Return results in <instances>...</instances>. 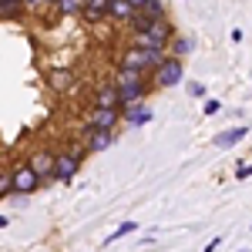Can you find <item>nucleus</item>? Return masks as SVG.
Segmentation results:
<instances>
[{"mask_svg": "<svg viewBox=\"0 0 252 252\" xmlns=\"http://www.w3.org/2000/svg\"><path fill=\"white\" fill-rule=\"evenodd\" d=\"M246 135H249L246 125H235V128H229V131H219V135H215V148H232V145H239Z\"/></svg>", "mask_w": 252, "mask_h": 252, "instance_id": "14", "label": "nucleus"}, {"mask_svg": "<svg viewBox=\"0 0 252 252\" xmlns=\"http://www.w3.org/2000/svg\"><path fill=\"white\" fill-rule=\"evenodd\" d=\"M94 104H97V108H121V104H118V88H115V81H101V84H97Z\"/></svg>", "mask_w": 252, "mask_h": 252, "instance_id": "10", "label": "nucleus"}, {"mask_svg": "<svg viewBox=\"0 0 252 252\" xmlns=\"http://www.w3.org/2000/svg\"><path fill=\"white\" fill-rule=\"evenodd\" d=\"M7 195H10V172L0 168V198H7Z\"/></svg>", "mask_w": 252, "mask_h": 252, "instance_id": "20", "label": "nucleus"}, {"mask_svg": "<svg viewBox=\"0 0 252 252\" xmlns=\"http://www.w3.org/2000/svg\"><path fill=\"white\" fill-rule=\"evenodd\" d=\"M219 111H222V104H219V101H215V97H209V101H205V104H202V115H219Z\"/></svg>", "mask_w": 252, "mask_h": 252, "instance_id": "21", "label": "nucleus"}, {"mask_svg": "<svg viewBox=\"0 0 252 252\" xmlns=\"http://www.w3.org/2000/svg\"><path fill=\"white\" fill-rule=\"evenodd\" d=\"M40 3H47V0H24V7H40Z\"/></svg>", "mask_w": 252, "mask_h": 252, "instance_id": "25", "label": "nucleus"}, {"mask_svg": "<svg viewBox=\"0 0 252 252\" xmlns=\"http://www.w3.org/2000/svg\"><path fill=\"white\" fill-rule=\"evenodd\" d=\"M27 165L34 168L40 182H54V152H47V148H37L34 155L27 158Z\"/></svg>", "mask_w": 252, "mask_h": 252, "instance_id": "7", "label": "nucleus"}, {"mask_svg": "<svg viewBox=\"0 0 252 252\" xmlns=\"http://www.w3.org/2000/svg\"><path fill=\"white\" fill-rule=\"evenodd\" d=\"M81 158H84V148H74V152H58L54 155V182L61 185H71L81 172Z\"/></svg>", "mask_w": 252, "mask_h": 252, "instance_id": "4", "label": "nucleus"}, {"mask_svg": "<svg viewBox=\"0 0 252 252\" xmlns=\"http://www.w3.org/2000/svg\"><path fill=\"white\" fill-rule=\"evenodd\" d=\"M40 185H44V182L34 175V168L27 165V158L10 168V195H34Z\"/></svg>", "mask_w": 252, "mask_h": 252, "instance_id": "5", "label": "nucleus"}, {"mask_svg": "<svg viewBox=\"0 0 252 252\" xmlns=\"http://www.w3.org/2000/svg\"><path fill=\"white\" fill-rule=\"evenodd\" d=\"M168 58V51H148V47H125L121 51V61H118V67H125V71H138V74H152L161 61Z\"/></svg>", "mask_w": 252, "mask_h": 252, "instance_id": "2", "label": "nucleus"}, {"mask_svg": "<svg viewBox=\"0 0 252 252\" xmlns=\"http://www.w3.org/2000/svg\"><path fill=\"white\" fill-rule=\"evenodd\" d=\"M118 141L115 131H104V128H88L84 131V152H108Z\"/></svg>", "mask_w": 252, "mask_h": 252, "instance_id": "8", "label": "nucleus"}, {"mask_svg": "<svg viewBox=\"0 0 252 252\" xmlns=\"http://www.w3.org/2000/svg\"><path fill=\"white\" fill-rule=\"evenodd\" d=\"M104 14L111 20H121V24H128V20L135 17V7L128 3V0H108V7H104Z\"/></svg>", "mask_w": 252, "mask_h": 252, "instance_id": "13", "label": "nucleus"}, {"mask_svg": "<svg viewBox=\"0 0 252 252\" xmlns=\"http://www.w3.org/2000/svg\"><path fill=\"white\" fill-rule=\"evenodd\" d=\"M189 94H192V97H205V84H198V81H189Z\"/></svg>", "mask_w": 252, "mask_h": 252, "instance_id": "22", "label": "nucleus"}, {"mask_svg": "<svg viewBox=\"0 0 252 252\" xmlns=\"http://www.w3.org/2000/svg\"><path fill=\"white\" fill-rule=\"evenodd\" d=\"M155 118V111L141 101V104H128V108H121V125H128V128H141V125H148Z\"/></svg>", "mask_w": 252, "mask_h": 252, "instance_id": "9", "label": "nucleus"}, {"mask_svg": "<svg viewBox=\"0 0 252 252\" xmlns=\"http://www.w3.org/2000/svg\"><path fill=\"white\" fill-rule=\"evenodd\" d=\"M138 14H145V17L158 20V17H168V7H165V0H145Z\"/></svg>", "mask_w": 252, "mask_h": 252, "instance_id": "16", "label": "nucleus"}, {"mask_svg": "<svg viewBox=\"0 0 252 252\" xmlns=\"http://www.w3.org/2000/svg\"><path fill=\"white\" fill-rule=\"evenodd\" d=\"M47 81H51V88H54V91L67 94V91L74 88V71H71V67H54V71L47 74Z\"/></svg>", "mask_w": 252, "mask_h": 252, "instance_id": "12", "label": "nucleus"}, {"mask_svg": "<svg viewBox=\"0 0 252 252\" xmlns=\"http://www.w3.org/2000/svg\"><path fill=\"white\" fill-rule=\"evenodd\" d=\"M121 125V108H91L84 115V128H104V131H115Z\"/></svg>", "mask_w": 252, "mask_h": 252, "instance_id": "6", "label": "nucleus"}, {"mask_svg": "<svg viewBox=\"0 0 252 252\" xmlns=\"http://www.w3.org/2000/svg\"><path fill=\"white\" fill-rule=\"evenodd\" d=\"M7 222H10V219H7V215H0V229H7Z\"/></svg>", "mask_w": 252, "mask_h": 252, "instance_id": "27", "label": "nucleus"}, {"mask_svg": "<svg viewBox=\"0 0 252 252\" xmlns=\"http://www.w3.org/2000/svg\"><path fill=\"white\" fill-rule=\"evenodd\" d=\"M128 3H131L135 10H141V3H145V0H128Z\"/></svg>", "mask_w": 252, "mask_h": 252, "instance_id": "26", "label": "nucleus"}, {"mask_svg": "<svg viewBox=\"0 0 252 252\" xmlns=\"http://www.w3.org/2000/svg\"><path fill=\"white\" fill-rule=\"evenodd\" d=\"M131 232H138V222H121V225H118L115 232H111L108 239H104V246H115V242H121L125 235H131Z\"/></svg>", "mask_w": 252, "mask_h": 252, "instance_id": "18", "label": "nucleus"}, {"mask_svg": "<svg viewBox=\"0 0 252 252\" xmlns=\"http://www.w3.org/2000/svg\"><path fill=\"white\" fill-rule=\"evenodd\" d=\"M54 7L61 17H81V0H58Z\"/></svg>", "mask_w": 252, "mask_h": 252, "instance_id": "19", "label": "nucleus"}, {"mask_svg": "<svg viewBox=\"0 0 252 252\" xmlns=\"http://www.w3.org/2000/svg\"><path fill=\"white\" fill-rule=\"evenodd\" d=\"M24 0H0V20H17L24 17Z\"/></svg>", "mask_w": 252, "mask_h": 252, "instance_id": "15", "label": "nucleus"}, {"mask_svg": "<svg viewBox=\"0 0 252 252\" xmlns=\"http://www.w3.org/2000/svg\"><path fill=\"white\" fill-rule=\"evenodd\" d=\"M192 47H195L192 40H189V37H178V34L168 40V54H175V58H182V61H185V54H192Z\"/></svg>", "mask_w": 252, "mask_h": 252, "instance_id": "17", "label": "nucleus"}, {"mask_svg": "<svg viewBox=\"0 0 252 252\" xmlns=\"http://www.w3.org/2000/svg\"><path fill=\"white\" fill-rule=\"evenodd\" d=\"M104 7H108V0H81V17L88 24H101V20H108Z\"/></svg>", "mask_w": 252, "mask_h": 252, "instance_id": "11", "label": "nucleus"}, {"mask_svg": "<svg viewBox=\"0 0 252 252\" xmlns=\"http://www.w3.org/2000/svg\"><path fill=\"white\" fill-rule=\"evenodd\" d=\"M111 81H115V88H118V104H121V108H128V104H141V101L148 97V78L138 74V71H125V67H118V74Z\"/></svg>", "mask_w": 252, "mask_h": 252, "instance_id": "1", "label": "nucleus"}, {"mask_svg": "<svg viewBox=\"0 0 252 252\" xmlns=\"http://www.w3.org/2000/svg\"><path fill=\"white\" fill-rule=\"evenodd\" d=\"M219 246H222V235H212V239L205 242V252H215V249H219Z\"/></svg>", "mask_w": 252, "mask_h": 252, "instance_id": "23", "label": "nucleus"}, {"mask_svg": "<svg viewBox=\"0 0 252 252\" xmlns=\"http://www.w3.org/2000/svg\"><path fill=\"white\" fill-rule=\"evenodd\" d=\"M249 175H252V165H239V168H235V178H239V182L249 178Z\"/></svg>", "mask_w": 252, "mask_h": 252, "instance_id": "24", "label": "nucleus"}, {"mask_svg": "<svg viewBox=\"0 0 252 252\" xmlns=\"http://www.w3.org/2000/svg\"><path fill=\"white\" fill-rule=\"evenodd\" d=\"M148 78L155 81V88H175V84H182V78H185V61L175 58V54H168Z\"/></svg>", "mask_w": 252, "mask_h": 252, "instance_id": "3", "label": "nucleus"}, {"mask_svg": "<svg viewBox=\"0 0 252 252\" xmlns=\"http://www.w3.org/2000/svg\"><path fill=\"white\" fill-rule=\"evenodd\" d=\"M242 252H249V249H242Z\"/></svg>", "mask_w": 252, "mask_h": 252, "instance_id": "28", "label": "nucleus"}]
</instances>
